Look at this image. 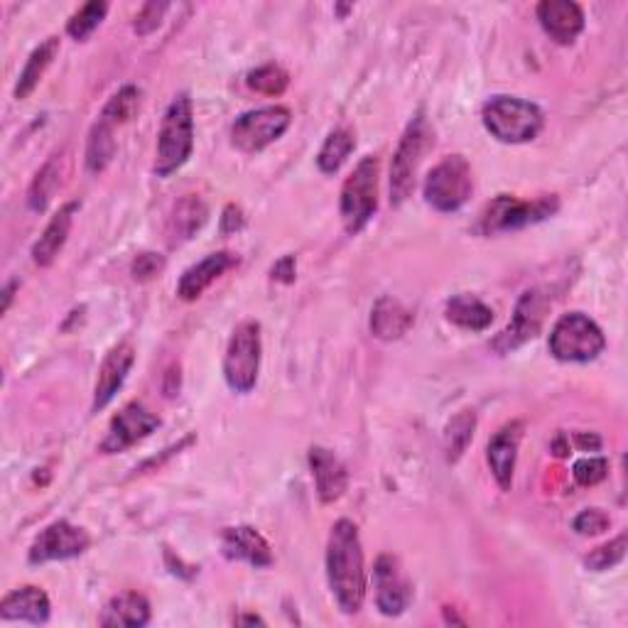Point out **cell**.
<instances>
[{
  "label": "cell",
  "mask_w": 628,
  "mask_h": 628,
  "mask_svg": "<svg viewBox=\"0 0 628 628\" xmlns=\"http://www.w3.org/2000/svg\"><path fill=\"white\" fill-rule=\"evenodd\" d=\"M327 580L339 609L344 614H359L369 580H366L359 528L349 518H341L332 526L327 542Z\"/></svg>",
  "instance_id": "1"
},
{
  "label": "cell",
  "mask_w": 628,
  "mask_h": 628,
  "mask_svg": "<svg viewBox=\"0 0 628 628\" xmlns=\"http://www.w3.org/2000/svg\"><path fill=\"white\" fill-rule=\"evenodd\" d=\"M194 150V109L190 93H180L167 106L157 133L155 165L157 177H170L187 165Z\"/></svg>",
  "instance_id": "2"
},
{
  "label": "cell",
  "mask_w": 628,
  "mask_h": 628,
  "mask_svg": "<svg viewBox=\"0 0 628 628\" xmlns=\"http://www.w3.org/2000/svg\"><path fill=\"white\" fill-rule=\"evenodd\" d=\"M481 121L498 143L511 145L536 141L542 131V111L536 103L518 97L489 99L481 111Z\"/></svg>",
  "instance_id": "3"
},
{
  "label": "cell",
  "mask_w": 628,
  "mask_h": 628,
  "mask_svg": "<svg viewBox=\"0 0 628 628\" xmlns=\"http://www.w3.org/2000/svg\"><path fill=\"white\" fill-rule=\"evenodd\" d=\"M558 206H560L558 197H542L532 199V202H523V199L516 197L498 194L496 199H491L484 206V212L479 214L476 234L496 236V234L518 232V228L546 222L548 216L558 212Z\"/></svg>",
  "instance_id": "4"
},
{
  "label": "cell",
  "mask_w": 628,
  "mask_h": 628,
  "mask_svg": "<svg viewBox=\"0 0 628 628\" xmlns=\"http://www.w3.org/2000/svg\"><path fill=\"white\" fill-rule=\"evenodd\" d=\"M435 145V133L427 123L425 113H415V119L407 123L401 143L391 162V204L401 206L415 190V175L423 162V155Z\"/></svg>",
  "instance_id": "5"
},
{
  "label": "cell",
  "mask_w": 628,
  "mask_h": 628,
  "mask_svg": "<svg viewBox=\"0 0 628 628\" xmlns=\"http://www.w3.org/2000/svg\"><path fill=\"white\" fill-rule=\"evenodd\" d=\"M548 349L558 361L590 363L606 349V337L587 314L570 312L554 322Z\"/></svg>",
  "instance_id": "6"
},
{
  "label": "cell",
  "mask_w": 628,
  "mask_h": 628,
  "mask_svg": "<svg viewBox=\"0 0 628 628\" xmlns=\"http://www.w3.org/2000/svg\"><path fill=\"white\" fill-rule=\"evenodd\" d=\"M341 222L347 234H361L373 214L379 212V160L373 155L354 167L341 187Z\"/></svg>",
  "instance_id": "7"
},
{
  "label": "cell",
  "mask_w": 628,
  "mask_h": 628,
  "mask_svg": "<svg viewBox=\"0 0 628 628\" xmlns=\"http://www.w3.org/2000/svg\"><path fill=\"white\" fill-rule=\"evenodd\" d=\"M260 359H263V341H260V324L248 319L240 322L228 339L224 356V379L234 393L246 395L256 389Z\"/></svg>",
  "instance_id": "8"
},
{
  "label": "cell",
  "mask_w": 628,
  "mask_h": 628,
  "mask_svg": "<svg viewBox=\"0 0 628 628\" xmlns=\"http://www.w3.org/2000/svg\"><path fill=\"white\" fill-rule=\"evenodd\" d=\"M474 192V180H471V165L464 155H449L442 162H437L430 175L425 177V202L439 214L459 212Z\"/></svg>",
  "instance_id": "9"
},
{
  "label": "cell",
  "mask_w": 628,
  "mask_h": 628,
  "mask_svg": "<svg viewBox=\"0 0 628 628\" xmlns=\"http://www.w3.org/2000/svg\"><path fill=\"white\" fill-rule=\"evenodd\" d=\"M292 123L285 106H263L240 113L232 125V145L240 153H260L280 141Z\"/></svg>",
  "instance_id": "10"
},
{
  "label": "cell",
  "mask_w": 628,
  "mask_h": 628,
  "mask_svg": "<svg viewBox=\"0 0 628 628\" xmlns=\"http://www.w3.org/2000/svg\"><path fill=\"white\" fill-rule=\"evenodd\" d=\"M548 312H550L548 292L540 288L526 290L516 302V310H513L508 327L491 341V347H494L496 354H511L520 349L523 344H528L530 339L538 337L542 324H546Z\"/></svg>",
  "instance_id": "11"
},
{
  "label": "cell",
  "mask_w": 628,
  "mask_h": 628,
  "mask_svg": "<svg viewBox=\"0 0 628 628\" xmlns=\"http://www.w3.org/2000/svg\"><path fill=\"white\" fill-rule=\"evenodd\" d=\"M91 538L89 532L71 526L69 520H55L40 532L33 546H30L27 560L30 564H45V562H61L79 558L89 550Z\"/></svg>",
  "instance_id": "12"
},
{
  "label": "cell",
  "mask_w": 628,
  "mask_h": 628,
  "mask_svg": "<svg viewBox=\"0 0 628 628\" xmlns=\"http://www.w3.org/2000/svg\"><path fill=\"white\" fill-rule=\"evenodd\" d=\"M160 427V417L150 413L148 407L141 403H128L123 411L113 417L106 437L101 439L99 452L103 455H119L125 449L138 445L141 439L153 435Z\"/></svg>",
  "instance_id": "13"
},
{
  "label": "cell",
  "mask_w": 628,
  "mask_h": 628,
  "mask_svg": "<svg viewBox=\"0 0 628 628\" xmlns=\"http://www.w3.org/2000/svg\"><path fill=\"white\" fill-rule=\"evenodd\" d=\"M375 606L383 616H401L413 602V584L407 582L403 564L395 554H381L373 564Z\"/></svg>",
  "instance_id": "14"
},
{
  "label": "cell",
  "mask_w": 628,
  "mask_h": 628,
  "mask_svg": "<svg viewBox=\"0 0 628 628\" xmlns=\"http://www.w3.org/2000/svg\"><path fill=\"white\" fill-rule=\"evenodd\" d=\"M135 363V349L131 341H121L113 347L106 356H103L97 389H93V413H99L106 407L116 393L123 389L125 379Z\"/></svg>",
  "instance_id": "15"
},
{
  "label": "cell",
  "mask_w": 628,
  "mask_h": 628,
  "mask_svg": "<svg viewBox=\"0 0 628 628\" xmlns=\"http://www.w3.org/2000/svg\"><path fill=\"white\" fill-rule=\"evenodd\" d=\"M538 20L550 40L558 45H572L584 30V10L572 0H542L536 8Z\"/></svg>",
  "instance_id": "16"
},
{
  "label": "cell",
  "mask_w": 628,
  "mask_h": 628,
  "mask_svg": "<svg viewBox=\"0 0 628 628\" xmlns=\"http://www.w3.org/2000/svg\"><path fill=\"white\" fill-rule=\"evenodd\" d=\"M222 552L226 560L248 562L250 568H256V570H266L273 564V550H270L268 540L250 526L224 528Z\"/></svg>",
  "instance_id": "17"
},
{
  "label": "cell",
  "mask_w": 628,
  "mask_h": 628,
  "mask_svg": "<svg viewBox=\"0 0 628 628\" xmlns=\"http://www.w3.org/2000/svg\"><path fill=\"white\" fill-rule=\"evenodd\" d=\"M520 439H523V423L520 420H513V423L504 425L494 437L489 439L486 462H489L491 474H494L501 491H508L513 484V471H516Z\"/></svg>",
  "instance_id": "18"
},
{
  "label": "cell",
  "mask_w": 628,
  "mask_h": 628,
  "mask_svg": "<svg viewBox=\"0 0 628 628\" xmlns=\"http://www.w3.org/2000/svg\"><path fill=\"white\" fill-rule=\"evenodd\" d=\"M234 266H238V256H234L232 250L209 254L206 258L199 260V263L184 270L180 282H177V295H180V300L184 302L199 300L212 282H216L226 273V270H232Z\"/></svg>",
  "instance_id": "19"
},
{
  "label": "cell",
  "mask_w": 628,
  "mask_h": 628,
  "mask_svg": "<svg viewBox=\"0 0 628 628\" xmlns=\"http://www.w3.org/2000/svg\"><path fill=\"white\" fill-rule=\"evenodd\" d=\"M310 469L314 486H317V496L322 504H334L344 496L349 486L347 467L339 462V457L327 447H312L310 449Z\"/></svg>",
  "instance_id": "20"
},
{
  "label": "cell",
  "mask_w": 628,
  "mask_h": 628,
  "mask_svg": "<svg viewBox=\"0 0 628 628\" xmlns=\"http://www.w3.org/2000/svg\"><path fill=\"white\" fill-rule=\"evenodd\" d=\"M52 614L49 596L42 587L35 584H25L18 587L5 599L0 602V619L3 621H27V624H47Z\"/></svg>",
  "instance_id": "21"
},
{
  "label": "cell",
  "mask_w": 628,
  "mask_h": 628,
  "mask_svg": "<svg viewBox=\"0 0 628 628\" xmlns=\"http://www.w3.org/2000/svg\"><path fill=\"white\" fill-rule=\"evenodd\" d=\"M77 212H79V204L69 202V204L61 206L55 216L49 218L47 228H45V232H42V236L35 240V246H33L35 266L47 268V266L55 263V258L59 256V250L65 248V244H67Z\"/></svg>",
  "instance_id": "22"
},
{
  "label": "cell",
  "mask_w": 628,
  "mask_h": 628,
  "mask_svg": "<svg viewBox=\"0 0 628 628\" xmlns=\"http://www.w3.org/2000/svg\"><path fill=\"white\" fill-rule=\"evenodd\" d=\"M101 626L106 628H143L150 624V602L145 599L143 594L138 592H123L119 596H113V599L106 604V609H103Z\"/></svg>",
  "instance_id": "23"
},
{
  "label": "cell",
  "mask_w": 628,
  "mask_h": 628,
  "mask_svg": "<svg viewBox=\"0 0 628 628\" xmlns=\"http://www.w3.org/2000/svg\"><path fill=\"white\" fill-rule=\"evenodd\" d=\"M415 324V314L393 298H381L371 310V332L375 339L393 341L405 337Z\"/></svg>",
  "instance_id": "24"
},
{
  "label": "cell",
  "mask_w": 628,
  "mask_h": 628,
  "mask_svg": "<svg viewBox=\"0 0 628 628\" xmlns=\"http://www.w3.org/2000/svg\"><path fill=\"white\" fill-rule=\"evenodd\" d=\"M445 314L449 322L469 332H484L486 327H491V322H494V310H491L486 302H481L476 295H467V292L449 298Z\"/></svg>",
  "instance_id": "25"
},
{
  "label": "cell",
  "mask_w": 628,
  "mask_h": 628,
  "mask_svg": "<svg viewBox=\"0 0 628 628\" xmlns=\"http://www.w3.org/2000/svg\"><path fill=\"white\" fill-rule=\"evenodd\" d=\"M209 218V209L202 202V199L194 194H187L184 199L175 204V212L170 216V234L172 244H180V240H190L197 232H202V226L206 224Z\"/></svg>",
  "instance_id": "26"
},
{
  "label": "cell",
  "mask_w": 628,
  "mask_h": 628,
  "mask_svg": "<svg viewBox=\"0 0 628 628\" xmlns=\"http://www.w3.org/2000/svg\"><path fill=\"white\" fill-rule=\"evenodd\" d=\"M59 52V37H47L40 47L33 49V55L27 57L23 71H20L18 83H15V99H27L30 93L37 89V83L45 77V71L49 69L52 61H55Z\"/></svg>",
  "instance_id": "27"
},
{
  "label": "cell",
  "mask_w": 628,
  "mask_h": 628,
  "mask_svg": "<svg viewBox=\"0 0 628 628\" xmlns=\"http://www.w3.org/2000/svg\"><path fill=\"white\" fill-rule=\"evenodd\" d=\"M113 128L109 121H103L99 116V121L93 123V128L89 131V141H87V170L91 175H99L106 170L111 165L113 155H116V141H113Z\"/></svg>",
  "instance_id": "28"
},
{
  "label": "cell",
  "mask_w": 628,
  "mask_h": 628,
  "mask_svg": "<svg viewBox=\"0 0 628 628\" xmlns=\"http://www.w3.org/2000/svg\"><path fill=\"white\" fill-rule=\"evenodd\" d=\"M356 148V138L349 128H337L327 135L322 150L317 155V167L324 175H334L341 170V165L349 160V155Z\"/></svg>",
  "instance_id": "29"
},
{
  "label": "cell",
  "mask_w": 628,
  "mask_h": 628,
  "mask_svg": "<svg viewBox=\"0 0 628 628\" xmlns=\"http://www.w3.org/2000/svg\"><path fill=\"white\" fill-rule=\"evenodd\" d=\"M474 427H476V415L471 411H462L449 420L447 433H445L447 462L455 464L462 459V455L467 452V447L471 442V437H474Z\"/></svg>",
  "instance_id": "30"
},
{
  "label": "cell",
  "mask_w": 628,
  "mask_h": 628,
  "mask_svg": "<svg viewBox=\"0 0 628 628\" xmlns=\"http://www.w3.org/2000/svg\"><path fill=\"white\" fill-rule=\"evenodd\" d=\"M143 93L138 87H123L121 91L113 93L106 106L101 111V119L109 121L111 125H121L135 119V113L141 111Z\"/></svg>",
  "instance_id": "31"
},
{
  "label": "cell",
  "mask_w": 628,
  "mask_h": 628,
  "mask_svg": "<svg viewBox=\"0 0 628 628\" xmlns=\"http://www.w3.org/2000/svg\"><path fill=\"white\" fill-rule=\"evenodd\" d=\"M106 13H109V3H99V0L81 5L67 23L69 37H75L77 42L89 40L93 35V30H99V25L103 23Z\"/></svg>",
  "instance_id": "32"
},
{
  "label": "cell",
  "mask_w": 628,
  "mask_h": 628,
  "mask_svg": "<svg viewBox=\"0 0 628 628\" xmlns=\"http://www.w3.org/2000/svg\"><path fill=\"white\" fill-rule=\"evenodd\" d=\"M250 91L263 93V97H280L290 87V75L278 65H266L250 71L246 77Z\"/></svg>",
  "instance_id": "33"
},
{
  "label": "cell",
  "mask_w": 628,
  "mask_h": 628,
  "mask_svg": "<svg viewBox=\"0 0 628 628\" xmlns=\"http://www.w3.org/2000/svg\"><path fill=\"white\" fill-rule=\"evenodd\" d=\"M59 184V170H57V160H49L42 170L35 175L33 187H30L27 194V204L33 212H45L52 194H55Z\"/></svg>",
  "instance_id": "34"
},
{
  "label": "cell",
  "mask_w": 628,
  "mask_h": 628,
  "mask_svg": "<svg viewBox=\"0 0 628 628\" xmlns=\"http://www.w3.org/2000/svg\"><path fill=\"white\" fill-rule=\"evenodd\" d=\"M624 558H626V536H619L616 540L606 542V546L596 548L592 554H587L584 564H587V568L594 572H604V570L616 568V564H619Z\"/></svg>",
  "instance_id": "35"
},
{
  "label": "cell",
  "mask_w": 628,
  "mask_h": 628,
  "mask_svg": "<svg viewBox=\"0 0 628 628\" xmlns=\"http://www.w3.org/2000/svg\"><path fill=\"white\" fill-rule=\"evenodd\" d=\"M606 471H609V462L604 457H584L574 462L572 476L580 486H596L606 479Z\"/></svg>",
  "instance_id": "36"
},
{
  "label": "cell",
  "mask_w": 628,
  "mask_h": 628,
  "mask_svg": "<svg viewBox=\"0 0 628 628\" xmlns=\"http://www.w3.org/2000/svg\"><path fill=\"white\" fill-rule=\"evenodd\" d=\"M609 523L612 520L604 511L587 508V511H582L577 518H574V530H577L580 536H602V532L609 528Z\"/></svg>",
  "instance_id": "37"
},
{
  "label": "cell",
  "mask_w": 628,
  "mask_h": 628,
  "mask_svg": "<svg viewBox=\"0 0 628 628\" xmlns=\"http://www.w3.org/2000/svg\"><path fill=\"white\" fill-rule=\"evenodd\" d=\"M165 270V258L160 254H141L138 258L133 260L131 273L135 280L148 282L153 278H157Z\"/></svg>",
  "instance_id": "38"
},
{
  "label": "cell",
  "mask_w": 628,
  "mask_h": 628,
  "mask_svg": "<svg viewBox=\"0 0 628 628\" xmlns=\"http://www.w3.org/2000/svg\"><path fill=\"white\" fill-rule=\"evenodd\" d=\"M165 10H167V3H145V5L141 8V13L135 15V23H133L135 33L143 35V37L150 35L153 30H155L157 25H160Z\"/></svg>",
  "instance_id": "39"
},
{
  "label": "cell",
  "mask_w": 628,
  "mask_h": 628,
  "mask_svg": "<svg viewBox=\"0 0 628 628\" xmlns=\"http://www.w3.org/2000/svg\"><path fill=\"white\" fill-rule=\"evenodd\" d=\"M244 226H246V216H244V212H240V206L238 204H228L224 209V214H222V234L224 236L236 234Z\"/></svg>",
  "instance_id": "40"
},
{
  "label": "cell",
  "mask_w": 628,
  "mask_h": 628,
  "mask_svg": "<svg viewBox=\"0 0 628 628\" xmlns=\"http://www.w3.org/2000/svg\"><path fill=\"white\" fill-rule=\"evenodd\" d=\"M295 273H298L295 256H282L278 263L270 268V278L278 280V282H285V285H290V282H295Z\"/></svg>",
  "instance_id": "41"
},
{
  "label": "cell",
  "mask_w": 628,
  "mask_h": 628,
  "mask_svg": "<svg viewBox=\"0 0 628 628\" xmlns=\"http://www.w3.org/2000/svg\"><path fill=\"white\" fill-rule=\"evenodd\" d=\"M574 442H577V447H582L584 452H587V449H592V452H596V449L602 447V437H599V435L577 433V435H574Z\"/></svg>",
  "instance_id": "42"
},
{
  "label": "cell",
  "mask_w": 628,
  "mask_h": 628,
  "mask_svg": "<svg viewBox=\"0 0 628 628\" xmlns=\"http://www.w3.org/2000/svg\"><path fill=\"white\" fill-rule=\"evenodd\" d=\"M18 288V282H8L5 290H3V312H8L10 307V302H13V292Z\"/></svg>",
  "instance_id": "43"
},
{
  "label": "cell",
  "mask_w": 628,
  "mask_h": 628,
  "mask_svg": "<svg viewBox=\"0 0 628 628\" xmlns=\"http://www.w3.org/2000/svg\"><path fill=\"white\" fill-rule=\"evenodd\" d=\"M238 624H266L260 616H244V619H238Z\"/></svg>",
  "instance_id": "44"
}]
</instances>
